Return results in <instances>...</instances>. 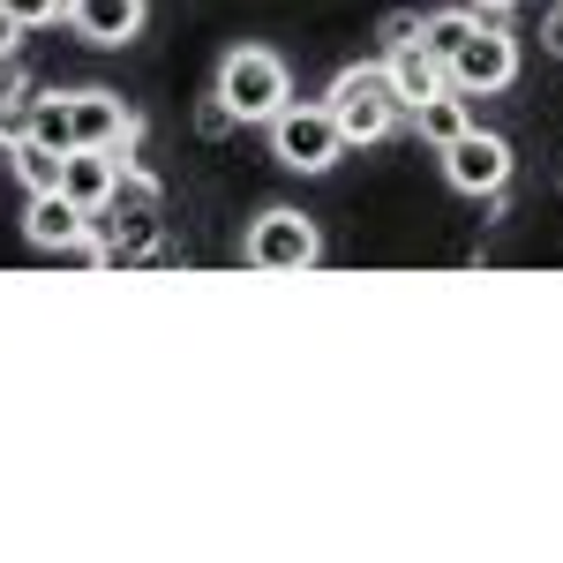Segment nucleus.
<instances>
[{
  "instance_id": "nucleus-1",
  "label": "nucleus",
  "mask_w": 563,
  "mask_h": 563,
  "mask_svg": "<svg viewBox=\"0 0 563 563\" xmlns=\"http://www.w3.org/2000/svg\"><path fill=\"white\" fill-rule=\"evenodd\" d=\"M323 106H331V121H339L346 143H384V135L398 129V113H406V98L390 90L384 60H353V68H339L331 90H323Z\"/></svg>"
},
{
  "instance_id": "nucleus-2",
  "label": "nucleus",
  "mask_w": 563,
  "mask_h": 563,
  "mask_svg": "<svg viewBox=\"0 0 563 563\" xmlns=\"http://www.w3.org/2000/svg\"><path fill=\"white\" fill-rule=\"evenodd\" d=\"M218 98H225L233 121H271V113L294 98V76H286V60H278L271 45H233V53L218 60Z\"/></svg>"
},
{
  "instance_id": "nucleus-3",
  "label": "nucleus",
  "mask_w": 563,
  "mask_h": 563,
  "mask_svg": "<svg viewBox=\"0 0 563 563\" xmlns=\"http://www.w3.org/2000/svg\"><path fill=\"white\" fill-rule=\"evenodd\" d=\"M263 129H271V158H278L286 174H331L339 151H346V135H339V121H331V106H301V98H286Z\"/></svg>"
},
{
  "instance_id": "nucleus-4",
  "label": "nucleus",
  "mask_w": 563,
  "mask_h": 563,
  "mask_svg": "<svg viewBox=\"0 0 563 563\" xmlns=\"http://www.w3.org/2000/svg\"><path fill=\"white\" fill-rule=\"evenodd\" d=\"M241 256L256 263V271H316L323 263V233L301 211H263L249 225V241H241Z\"/></svg>"
},
{
  "instance_id": "nucleus-5",
  "label": "nucleus",
  "mask_w": 563,
  "mask_h": 563,
  "mask_svg": "<svg viewBox=\"0 0 563 563\" xmlns=\"http://www.w3.org/2000/svg\"><path fill=\"white\" fill-rule=\"evenodd\" d=\"M143 121L121 106V90H68V151H121L129 158Z\"/></svg>"
},
{
  "instance_id": "nucleus-6",
  "label": "nucleus",
  "mask_w": 563,
  "mask_h": 563,
  "mask_svg": "<svg viewBox=\"0 0 563 563\" xmlns=\"http://www.w3.org/2000/svg\"><path fill=\"white\" fill-rule=\"evenodd\" d=\"M511 84H519V38L504 23H481L474 38L451 53V90L488 98V90H511Z\"/></svg>"
},
{
  "instance_id": "nucleus-7",
  "label": "nucleus",
  "mask_w": 563,
  "mask_h": 563,
  "mask_svg": "<svg viewBox=\"0 0 563 563\" xmlns=\"http://www.w3.org/2000/svg\"><path fill=\"white\" fill-rule=\"evenodd\" d=\"M106 249H113V263L121 256H143L151 249V233H158V180L151 174H135V166H121V180H113V196H106Z\"/></svg>"
},
{
  "instance_id": "nucleus-8",
  "label": "nucleus",
  "mask_w": 563,
  "mask_h": 563,
  "mask_svg": "<svg viewBox=\"0 0 563 563\" xmlns=\"http://www.w3.org/2000/svg\"><path fill=\"white\" fill-rule=\"evenodd\" d=\"M443 180L459 188V196H496L504 180H511V143L488 129H466L459 143H443Z\"/></svg>"
},
{
  "instance_id": "nucleus-9",
  "label": "nucleus",
  "mask_w": 563,
  "mask_h": 563,
  "mask_svg": "<svg viewBox=\"0 0 563 563\" xmlns=\"http://www.w3.org/2000/svg\"><path fill=\"white\" fill-rule=\"evenodd\" d=\"M121 166H129L121 151H68V158H60V196L84 218H98L106 196H113V180H121Z\"/></svg>"
},
{
  "instance_id": "nucleus-10",
  "label": "nucleus",
  "mask_w": 563,
  "mask_h": 563,
  "mask_svg": "<svg viewBox=\"0 0 563 563\" xmlns=\"http://www.w3.org/2000/svg\"><path fill=\"white\" fill-rule=\"evenodd\" d=\"M151 15V0H68V31L84 45H129Z\"/></svg>"
},
{
  "instance_id": "nucleus-11",
  "label": "nucleus",
  "mask_w": 563,
  "mask_h": 563,
  "mask_svg": "<svg viewBox=\"0 0 563 563\" xmlns=\"http://www.w3.org/2000/svg\"><path fill=\"white\" fill-rule=\"evenodd\" d=\"M84 225H90V218L76 211V203H68L60 188H38V196H31V211H23V241L53 256V249H68V241H76Z\"/></svg>"
},
{
  "instance_id": "nucleus-12",
  "label": "nucleus",
  "mask_w": 563,
  "mask_h": 563,
  "mask_svg": "<svg viewBox=\"0 0 563 563\" xmlns=\"http://www.w3.org/2000/svg\"><path fill=\"white\" fill-rule=\"evenodd\" d=\"M384 68H390V90H398L406 106H421V98H435V90H451V68H443L421 38H413V45H390Z\"/></svg>"
},
{
  "instance_id": "nucleus-13",
  "label": "nucleus",
  "mask_w": 563,
  "mask_h": 563,
  "mask_svg": "<svg viewBox=\"0 0 563 563\" xmlns=\"http://www.w3.org/2000/svg\"><path fill=\"white\" fill-rule=\"evenodd\" d=\"M413 129L429 135L435 151H443V143H459V135L474 129V113H466V90H435V98H421V106H413Z\"/></svg>"
},
{
  "instance_id": "nucleus-14",
  "label": "nucleus",
  "mask_w": 563,
  "mask_h": 563,
  "mask_svg": "<svg viewBox=\"0 0 563 563\" xmlns=\"http://www.w3.org/2000/svg\"><path fill=\"white\" fill-rule=\"evenodd\" d=\"M8 158H15V180H23V188L38 196V188H60V158H68V151H53L45 135L23 129L15 143H8Z\"/></svg>"
},
{
  "instance_id": "nucleus-15",
  "label": "nucleus",
  "mask_w": 563,
  "mask_h": 563,
  "mask_svg": "<svg viewBox=\"0 0 563 563\" xmlns=\"http://www.w3.org/2000/svg\"><path fill=\"white\" fill-rule=\"evenodd\" d=\"M474 31H481V15H474V8H443V15H421V45H429L443 68H451V53L474 38Z\"/></svg>"
},
{
  "instance_id": "nucleus-16",
  "label": "nucleus",
  "mask_w": 563,
  "mask_h": 563,
  "mask_svg": "<svg viewBox=\"0 0 563 563\" xmlns=\"http://www.w3.org/2000/svg\"><path fill=\"white\" fill-rule=\"evenodd\" d=\"M31 98H38V90H31V76H23V68L0 53V143H15V135H23V121H31Z\"/></svg>"
},
{
  "instance_id": "nucleus-17",
  "label": "nucleus",
  "mask_w": 563,
  "mask_h": 563,
  "mask_svg": "<svg viewBox=\"0 0 563 563\" xmlns=\"http://www.w3.org/2000/svg\"><path fill=\"white\" fill-rule=\"evenodd\" d=\"M0 15H8L15 31H38L53 15H68V0H0Z\"/></svg>"
},
{
  "instance_id": "nucleus-18",
  "label": "nucleus",
  "mask_w": 563,
  "mask_h": 563,
  "mask_svg": "<svg viewBox=\"0 0 563 563\" xmlns=\"http://www.w3.org/2000/svg\"><path fill=\"white\" fill-rule=\"evenodd\" d=\"M421 38V15H413V8H390L384 15V45H413Z\"/></svg>"
},
{
  "instance_id": "nucleus-19",
  "label": "nucleus",
  "mask_w": 563,
  "mask_h": 563,
  "mask_svg": "<svg viewBox=\"0 0 563 563\" xmlns=\"http://www.w3.org/2000/svg\"><path fill=\"white\" fill-rule=\"evenodd\" d=\"M196 129H203V135H225V129H233V113H225V98H218V90L203 98V113H196Z\"/></svg>"
},
{
  "instance_id": "nucleus-20",
  "label": "nucleus",
  "mask_w": 563,
  "mask_h": 563,
  "mask_svg": "<svg viewBox=\"0 0 563 563\" xmlns=\"http://www.w3.org/2000/svg\"><path fill=\"white\" fill-rule=\"evenodd\" d=\"M541 38H549V53H556V60H563V8H556V15H549V31H541Z\"/></svg>"
},
{
  "instance_id": "nucleus-21",
  "label": "nucleus",
  "mask_w": 563,
  "mask_h": 563,
  "mask_svg": "<svg viewBox=\"0 0 563 563\" xmlns=\"http://www.w3.org/2000/svg\"><path fill=\"white\" fill-rule=\"evenodd\" d=\"M8 45H15V23H8V15H0V53H8Z\"/></svg>"
}]
</instances>
